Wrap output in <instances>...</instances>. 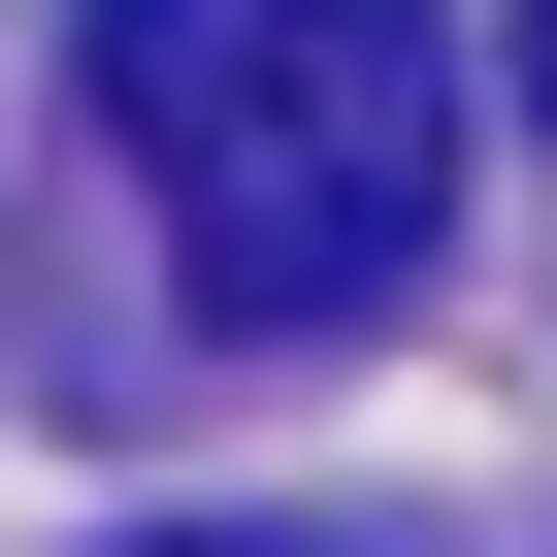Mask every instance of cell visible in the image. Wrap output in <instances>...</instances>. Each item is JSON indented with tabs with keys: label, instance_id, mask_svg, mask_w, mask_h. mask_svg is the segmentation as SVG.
<instances>
[{
	"label": "cell",
	"instance_id": "cell-1",
	"mask_svg": "<svg viewBox=\"0 0 557 557\" xmlns=\"http://www.w3.org/2000/svg\"><path fill=\"white\" fill-rule=\"evenodd\" d=\"M99 132L197 262V329H394L459 230V34L426 0H99Z\"/></svg>",
	"mask_w": 557,
	"mask_h": 557
},
{
	"label": "cell",
	"instance_id": "cell-2",
	"mask_svg": "<svg viewBox=\"0 0 557 557\" xmlns=\"http://www.w3.org/2000/svg\"><path fill=\"white\" fill-rule=\"evenodd\" d=\"M132 557H296V524H132Z\"/></svg>",
	"mask_w": 557,
	"mask_h": 557
},
{
	"label": "cell",
	"instance_id": "cell-3",
	"mask_svg": "<svg viewBox=\"0 0 557 557\" xmlns=\"http://www.w3.org/2000/svg\"><path fill=\"white\" fill-rule=\"evenodd\" d=\"M524 132H557V0H524Z\"/></svg>",
	"mask_w": 557,
	"mask_h": 557
}]
</instances>
